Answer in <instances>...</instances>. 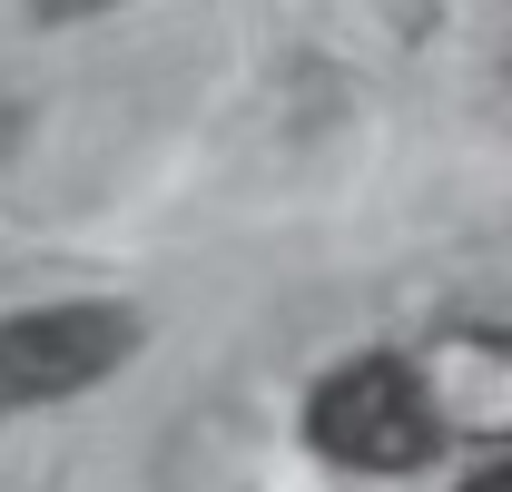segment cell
Returning a JSON list of instances; mask_svg holds the SVG:
<instances>
[{
  "mask_svg": "<svg viewBox=\"0 0 512 492\" xmlns=\"http://www.w3.org/2000/svg\"><path fill=\"white\" fill-rule=\"evenodd\" d=\"M306 443L335 473L414 483V473H434L463 443V424H453L424 345H365V355H345V365H325L306 384Z\"/></svg>",
  "mask_w": 512,
  "mask_h": 492,
  "instance_id": "1",
  "label": "cell"
},
{
  "mask_svg": "<svg viewBox=\"0 0 512 492\" xmlns=\"http://www.w3.org/2000/svg\"><path fill=\"white\" fill-rule=\"evenodd\" d=\"M424 365L444 384L463 443H503L512 453V325H444L424 345Z\"/></svg>",
  "mask_w": 512,
  "mask_h": 492,
  "instance_id": "3",
  "label": "cell"
},
{
  "mask_svg": "<svg viewBox=\"0 0 512 492\" xmlns=\"http://www.w3.org/2000/svg\"><path fill=\"white\" fill-rule=\"evenodd\" d=\"M30 20H50V30H69V20H99V10H119V0H20Z\"/></svg>",
  "mask_w": 512,
  "mask_h": 492,
  "instance_id": "4",
  "label": "cell"
},
{
  "mask_svg": "<svg viewBox=\"0 0 512 492\" xmlns=\"http://www.w3.org/2000/svg\"><path fill=\"white\" fill-rule=\"evenodd\" d=\"M463 492H512V453H493V463H473V473H463Z\"/></svg>",
  "mask_w": 512,
  "mask_h": 492,
  "instance_id": "5",
  "label": "cell"
},
{
  "mask_svg": "<svg viewBox=\"0 0 512 492\" xmlns=\"http://www.w3.org/2000/svg\"><path fill=\"white\" fill-rule=\"evenodd\" d=\"M138 345H148V315L119 296H60V306L0 315V424L69 404V394H99Z\"/></svg>",
  "mask_w": 512,
  "mask_h": 492,
  "instance_id": "2",
  "label": "cell"
}]
</instances>
